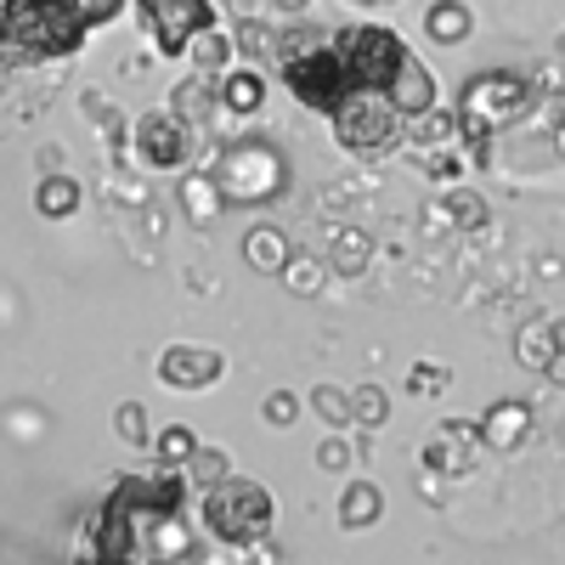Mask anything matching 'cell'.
Here are the masks:
<instances>
[{
  "mask_svg": "<svg viewBox=\"0 0 565 565\" xmlns=\"http://www.w3.org/2000/svg\"><path fill=\"white\" fill-rule=\"evenodd\" d=\"M193 476L186 463H159L153 476H125L103 509L90 514L85 532V554L97 559H186L199 554V543L181 532V509L193 498Z\"/></svg>",
  "mask_w": 565,
  "mask_h": 565,
  "instance_id": "obj_1",
  "label": "cell"
},
{
  "mask_svg": "<svg viewBox=\"0 0 565 565\" xmlns=\"http://www.w3.org/2000/svg\"><path fill=\"white\" fill-rule=\"evenodd\" d=\"M452 136H458V114H452V108H441V103H430L424 114H407V148H418V153L447 148Z\"/></svg>",
  "mask_w": 565,
  "mask_h": 565,
  "instance_id": "obj_16",
  "label": "cell"
},
{
  "mask_svg": "<svg viewBox=\"0 0 565 565\" xmlns=\"http://www.w3.org/2000/svg\"><path fill=\"white\" fill-rule=\"evenodd\" d=\"M181 204H186V221L204 226V221H215L232 199H226L221 175H186V181H181Z\"/></svg>",
  "mask_w": 565,
  "mask_h": 565,
  "instance_id": "obj_19",
  "label": "cell"
},
{
  "mask_svg": "<svg viewBox=\"0 0 565 565\" xmlns=\"http://www.w3.org/2000/svg\"><path fill=\"white\" fill-rule=\"evenodd\" d=\"M114 430H119L125 447H153V436H148V407H141V402H119Z\"/></svg>",
  "mask_w": 565,
  "mask_h": 565,
  "instance_id": "obj_28",
  "label": "cell"
},
{
  "mask_svg": "<svg viewBox=\"0 0 565 565\" xmlns=\"http://www.w3.org/2000/svg\"><path fill=\"white\" fill-rule=\"evenodd\" d=\"M373 521H385V492L373 487V481H345L340 487V526L345 532H367Z\"/></svg>",
  "mask_w": 565,
  "mask_h": 565,
  "instance_id": "obj_13",
  "label": "cell"
},
{
  "mask_svg": "<svg viewBox=\"0 0 565 565\" xmlns=\"http://www.w3.org/2000/svg\"><path fill=\"white\" fill-rule=\"evenodd\" d=\"M322 260H328V271H334V277H362L373 266V238H367L362 226H340L334 238H328V255Z\"/></svg>",
  "mask_w": 565,
  "mask_h": 565,
  "instance_id": "obj_14",
  "label": "cell"
},
{
  "mask_svg": "<svg viewBox=\"0 0 565 565\" xmlns=\"http://www.w3.org/2000/svg\"><path fill=\"white\" fill-rule=\"evenodd\" d=\"M260 413H266L271 430H295V418H300V396H295V391H271Z\"/></svg>",
  "mask_w": 565,
  "mask_h": 565,
  "instance_id": "obj_30",
  "label": "cell"
},
{
  "mask_svg": "<svg viewBox=\"0 0 565 565\" xmlns=\"http://www.w3.org/2000/svg\"><path fill=\"white\" fill-rule=\"evenodd\" d=\"M487 199L481 193H469V186H452V193H447V221L458 226V232H481L487 226Z\"/></svg>",
  "mask_w": 565,
  "mask_h": 565,
  "instance_id": "obj_22",
  "label": "cell"
},
{
  "mask_svg": "<svg viewBox=\"0 0 565 565\" xmlns=\"http://www.w3.org/2000/svg\"><path fill=\"white\" fill-rule=\"evenodd\" d=\"M266 74L255 68V63H232L226 74H221V85H215V103L226 108V114H260L266 108Z\"/></svg>",
  "mask_w": 565,
  "mask_h": 565,
  "instance_id": "obj_12",
  "label": "cell"
},
{
  "mask_svg": "<svg viewBox=\"0 0 565 565\" xmlns=\"http://www.w3.org/2000/svg\"><path fill=\"white\" fill-rule=\"evenodd\" d=\"M79 204H85V186L74 181V175H45L40 186H34V210H40V221H68V215H79Z\"/></svg>",
  "mask_w": 565,
  "mask_h": 565,
  "instance_id": "obj_15",
  "label": "cell"
},
{
  "mask_svg": "<svg viewBox=\"0 0 565 565\" xmlns=\"http://www.w3.org/2000/svg\"><path fill=\"white\" fill-rule=\"evenodd\" d=\"M351 413H356V430H385L391 396H385L380 385H356V391H351Z\"/></svg>",
  "mask_w": 565,
  "mask_h": 565,
  "instance_id": "obj_23",
  "label": "cell"
},
{
  "mask_svg": "<svg viewBox=\"0 0 565 565\" xmlns=\"http://www.w3.org/2000/svg\"><path fill=\"white\" fill-rule=\"evenodd\" d=\"M153 447H159V463H193L204 441L193 436V424H164Z\"/></svg>",
  "mask_w": 565,
  "mask_h": 565,
  "instance_id": "obj_25",
  "label": "cell"
},
{
  "mask_svg": "<svg viewBox=\"0 0 565 565\" xmlns=\"http://www.w3.org/2000/svg\"><path fill=\"white\" fill-rule=\"evenodd\" d=\"M424 29H430L436 45H463L469 29H476V12H469L463 0H430V12H424Z\"/></svg>",
  "mask_w": 565,
  "mask_h": 565,
  "instance_id": "obj_18",
  "label": "cell"
},
{
  "mask_svg": "<svg viewBox=\"0 0 565 565\" xmlns=\"http://www.w3.org/2000/svg\"><path fill=\"white\" fill-rule=\"evenodd\" d=\"M271 7H277V12H306L311 0H271Z\"/></svg>",
  "mask_w": 565,
  "mask_h": 565,
  "instance_id": "obj_35",
  "label": "cell"
},
{
  "mask_svg": "<svg viewBox=\"0 0 565 565\" xmlns=\"http://www.w3.org/2000/svg\"><path fill=\"white\" fill-rule=\"evenodd\" d=\"M340 45H345V57L356 63L362 85H380V90H391L396 74L413 63V45L391 23H351V29H340Z\"/></svg>",
  "mask_w": 565,
  "mask_h": 565,
  "instance_id": "obj_7",
  "label": "cell"
},
{
  "mask_svg": "<svg viewBox=\"0 0 565 565\" xmlns=\"http://www.w3.org/2000/svg\"><path fill=\"white\" fill-rule=\"evenodd\" d=\"M282 277H289V289H295V295L317 300V295H322V282H328V260H317V255H295L289 266H282Z\"/></svg>",
  "mask_w": 565,
  "mask_h": 565,
  "instance_id": "obj_26",
  "label": "cell"
},
{
  "mask_svg": "<svg viewBox=\"0 0 565 565\" xmlns=\"http://www.w3.org/2000/svg\"><path fill=\"white\" fill-rule=\"evenodd\" d=\"M317 463L328 469V476H345V469H351V441H345V436H328V441L317 447Z\"/></svg>",
  "mask_w": 565,
  "mask_h": 565,
  "instance_id": "obj_33",
  "label": "cell"
},
{
  "mask_svg": "<svg viewBox=\"0 0 565 565\" xmlns=\"http://www.w3.org/2000/svg\"><path fill=\"white\" fill-rule=\"evenodd\" d=\"M476 430H481V447H492V452H521V447L532 441V407L514 402V396H503V402H492V407L476 418Z\"/></svg>",
  "mask_w": 565,
  "mask_h": 565,
  "instance_id": "obj_11",
  "label": "cell"
},
{
  "mask_svg": "<svg viewBox=\"0 0 565 565\" xmlns=\"http://www.w3.org/2000/svg\"><path fill=\"white\" fill-rule=\"evenodd\" d=\"M244 260L255 271H266V277H282V266L295 260V249H289V238H282L277 226H255L249 238H244Z\"/></svg>",
  "mask_w": 565,
  "mask_h": 565,
  "instance_id": "obj_20",
  "label": "cell"
},
{
  "mask_svg": "<svg viewBox=\"0 0 565 565\" xmlns=\"http://www.w3.org/2000/svg\"><path fill=\"white\" fill-rule=\"evenodd\" d=\"M424 170H430L436 181H458V175L469 170V159L452 153V148H430V153H424Z\"/></svg>",
  "mask_w": 565,
  "mask_h": 565,
  "instance_id": "obj_32",
  "label": "cell"
},
{
  "mask_svg": "<svg viewBox=\"0 0 565 565\" xmlns=\"http://www.w3.org/2000/svg\"><path fill=\"white\" fill-rule=\"evenodd\" d=\"M221 373H226V356L210 345H164V356H159V380L181 396L221 385Z\"/></svg>",
  "mask_w": 565,
  "mask_h": 565,
  "instance_id": "obj_10",
  "label": "cell"
},
{
  "mask_svg": "<svg viewBox=\"0 0 565 565\" xmlns=\"http://www.w3.org/2000/svg\"><path fill=\"white\" fill-rule=\"evenodd\" d=\"M441 436H452V441H481L476 418H447V424H441Z\"/></svg>",
  "mask_w": 565,
  "mask_h": 565,
  "instance_id": "obj_34",
  "label": "cell"
},
{
  "mask_svg": "<svg viewBox=\"0 0 565 565\" xmlns=\"http://www.w3.org/2000/svg\"><path fill=\"white\" fill-rule=\"evenodd\" d=\"M514 356H521V367L532 373H548L554 356H559V334H554V317H537L521 328V340H514Z\"/></svg>",
  "mask_w": 565,
  "mask_h": 565,
  "instance_id": "obj_17",
  "label": "cell"
},
{
  "mask_svg": "<svg viewBox=\"0 0 565 565\" xmlns=\"http://www.w3.org/2000/svg\"><path fill=\"white\" fill-rule=\"evenodd\" d=\"M221 186L232 204H266L282 186V159L271 148H232L221 164Z\"/></svg>",
  "mask_w": 565,
  "mask_h": 565,
  "instance_id": "obj_9",
  "label": "cell"
},
{
  "mask_svg": "<svg viewBox=\"0 0 565 565\" xmlns=\"http://www.w3.org/2000/svg\"><path fill=\"white\" fill-rule=\"evenodd\" d=\"M130 153L141 170H181L186 159H193V125H186L175 108H153V114H141L136 130H130Z\"/></svg>",
  "mask_w": 565,
  "mask_h": 565,
  "instance_id": "obj_8",
  "label": "cell"
},
{
  "mask_svg": "<svg viewBox=\"0 0 565 565\" xmlns=\"http://www.w3.org/2000/svg\"><path fill=\"white\" fill-rule=\"evenodd\" d=\"M199 521L226 548H260L277 521V498L249 476H221V481L199 487Z\"/></svg>",
  "mask_w": 565,
  "mask_h": 565,
  "instance_id": "obj_4",
  "label": "cell"
},
{
  "mask_svg": "<svg viewBox=\"0 0 565 565\" xmlns=\"http://www.w3.org/2000/svg\"><path fill=\"white\" fill-rule=\"evenodd\" d=\"M447 380H452V367H447V362H418V367L407 373V391H413V396H441Z\"/></svg>",
  "mask_w": 565,
  "mask_h": 565,
  "instance_id": "obj_29",
  "label": "cell"
},
{
  "mask_svg": "<svg viewBox=\"0 0 565 565\" xmlns=\"http://www.w3.org/2000/svg\"><path fill=\"white\" fill-rule=\"evenodd\" d=\"M186 476H193V487H210V481H221V476H226V452H215V447H199V458L186 463Z\"/></svg>",
  "mask_w": 565,
  "mask_h": 565,
  "instance_id": "obj_31",
  "label": "cell"
},
{
  "mask_svg": "<svg viewBox=\"0 0 565 565\" xmlns=\"http://www.w3.org/2000/svg\"><path fill=\"white\" fill-rule=\"evenodd\" d=\"M311 407L322 413L328 430H351V424H356V413H351V391H340V385H317V391H311Z\"/></svg>",
  "mask_w": 565,
  "mask_h": 565,
  "instance_id": "obj_24",
  "label": "cell"
},
{
  "mask_svg": "<svg viewBox=\"0 0 565 565\" xmlns=\"http://www.w3.org/2000/svg\"><path fill=\"white\" fill-rule=\"evenodd\" d=\"M554 153H559V159H565V119H559V125H554Z\"/></svg>",
  "mask_w": 565,
  "mask_h": 565,
  "instance_id": "obj_37",
  "label": "cell"
},
{
  "mask_svg": "<svg viewBox=\"0 0 565 565\" xmlns=\"http://www.w3.org/2000/svg\"><path fill=\"white\" fill-rule=\"evenodd\" d=\"M328 125H334L340 148L351 159H362V164H380L396 148H407V114L396 108V97H391V90H380V85L351 90V97L328 114Z\"/></svg>",
  "mask_w": 565,
  "mask_h": 565,
  "instance_id": "obj_5",
  "label": "cell"
},
{
  "mask_svg": "<svg viewBox=\"0 0 565 565\" xmlns=\"http://www.w3.org/2000/svg\"><path fill=\"white\" fill-rule=\"evenodd\" d=\"M90 40V29L79 23V12L68 0H7L0 7V52L12 68H40L74 57Z\"/></svg>",
  "mask_w": 565,
  "mask_h": 565,
  "instance_id": "obj_3",
  "label": "cell"
},
{
  "mask_svg": "<svg viewBox=\"0 0 565 565\" xmlns=\"http://www.w3.org/2000/svg\"><path fill=\"white\" fill-rule=\"evenodd\" d=\"M537 103V79L532 74H514V68H487V74H469L458 85V148L469 159V170H487L492 164V141L521 125Z\"/></svg>",
  "mask_w": 565,
  "mask_h": 565,
  "instance_id": "obj_2",
  "label": "cell"
},
{
  "mask_svg": "<svg viewBox=\"0 0 565 565\" xmlns=\"http://www.w3.org/2000/svg\"><path fill=\"white\" fill-rule=\"evenodd\" d=\"M232 52H238V45H232V34H221V23L204 29L193 45H186V57L199 63V74H204V68H210V74H226V68H232Z\"/></svg>",
  "mask_w": 565,
  "mask_h": 565,
  "instance_id": "obj_21",
  "label": "cell"
},
{
  "mask_svg": "<svg viewBox=\"0 0 565 565\" xmlns=\"http://www.w3.org/2000/svg\"><path fill=\"white\" fill-rule=\"evenodd\" d=\"M351 7H362V12H380V7H396V0H351Z\"/></svg>",
  "mask_w": 565,
  "mask_h": 565,
  "instance_id": "obj_36",
  "label": "cell"
},
{
  "mask_svg": "<svg viewBox=\"0 0 565 565\" xmlns=\"http://www.w3.org/2000/svg\"><path fill=\"white\" fill-rule=\"evenodd\" d=\"M7 68H12V63H7V52H0V85H7Z\"/></svg>",
  "mask_w": 565,
  "mask_h": 565,
  "instance_id": "obj_38",
  "label": "cell"
},
{
  "mask_svg": "<svg viewBox=\"0 0 565 565\" xmlns=\"http://www.w3.org/2000/svg\"><path fill=\"white\" fill-rule=\"evenodd\" d=\"M424 469H436V476H463L469 469V441H452V436L430 441L424 447Z\"/></svg>",
  "mask_w": 565,
  "mask_h": 565,
  "instance_id": "obj_27",
  "label": "cell"
},
{
  "mask_svg": "<svg viewBox=\"0 0 565 565\" xmlns=\"http://www.w3.org/2000/svg\"><path fill=\"white\" fill-rule=\"evenodd\" d=\"M141 23H148V40L159 45V57H186V45H193L204 29L221 23L215 0H136Z\"/></svg>",
  "mask_w": 565,
  "mask_h": 565,
  "instance_id": "obj_6",
  "label": "cell"
}]
</instances>
